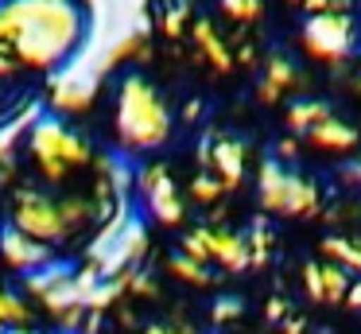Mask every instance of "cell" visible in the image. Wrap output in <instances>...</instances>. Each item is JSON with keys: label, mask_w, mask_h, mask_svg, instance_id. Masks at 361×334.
Listing matches in <instances>:
<instances>
[{"label": "cell", "mask_w": 361, "mask_h": 334, "mask_svg": "<svg viewBox=\"0 0 361 334\" xmlns=\"http://www.w3.org/2000/svg\"><path fill=\"white\" fill-rule=\"evenodd\" d=\"M86 8L78 0H0V43L27 70H59L86 43Z\"/></svg>", "instance_id": "1"}, {"label": "cell", "mask_w": 361, "mask_h": 334, "mask_svg": "<svg viewBox=\"0 0 361 334\" xmlns=\"http://www.w3.org/2000/svg\"><path fill=\"white\" fill-rule=\"evenodd\" d=\"M117 144L121 152H156L171 140V109L164 93L140 74H128L117 90Z\"/></svg>", "instance_id": "2"}, {"label": "cell", "mask_w": 361, "mask_h": 334, "mask_svg": "<svg viewBox=\"0 0 361 334\" xmlns=\"http://www.w3.org/2000/svg\"><path fill=\"white\" fill-rule=\"evenodd\" d=\"M90 222H97L94 198H55V194H43L35 186H20L16 198H12V225L24 229L27 237L43 241V245H63L66 237H74L78 229H86Z\"/></svg>", "instance_id": "3"}, {"label": "cell", "mask_w": 361, "mask_h": 334, "mask_svg": "<svg viewBox=\"0 0 361 334\" xmlns=\"http://www.w3.org/2000/svg\"><path fill=\"white\" fill-rule=\"evenodd\" d=\"M27 152L47 183H63L74 167H86L94 160V148L82 132H74L63 117H39L27 132Z\"/></svg>", "instance_id": "4"}, {"label": "cell", "mask_w": 361, "mask_h": 334, "mask_svg": "<svg viewBox=\"0 0 361 334\" xmlns=\"http://www.w3.org/2000/svg\"><path fill=\"white\" fill-rule=\"evenodd\" d=\"M353 43H357V28H353L350 12H314L303 23V51L330 66H345L353 59Z\"/></svg>", "instance_id": "5"}, {"label": "cell", "mask_w": 361, "mask_h": 334, "mask_svg": "<svg viewBox=\"0 0 361 334\" xmlns=\"http://www.w3.org/2000/svg\"><path fill=\"white\" fill-rule=\"evenodd\" d=\"M133 186L140 191L144 210H148L156 222H164V225H179L183 222V214H187V210H183L179 186H175L167 163H144V167L133 175Z\"/></svg>", "instance_id": "6"}, {"label": "cell", "mask_w": 361, "mask_h": 334, "mask_svg": "<svg viewBox=\"0 0 361 334\" xmlns=\"http://www.w3.org/2000/svg\"><path fill=\"white\" fill-rule=\"evenodd\" d=\"M24 292L32 295V299L39 303L51 318H59L63 311H71V307H82V303H78V272L63 268V264H55V261H51L47 268L27 272V276H24Z\"/></svg>", "instance_id": "7"}, {"label": "cell", "mask_w": 361, "mask_h": 334, "mask_svg": "<svg viewBox=\"0 0 361 334\" xmlns=\"http://www.w3.org/2000/svg\"><path fill=\"white\" fill-rule=\"evenodd\" d=\"M226 191L245 183V144L233 136H206V167Z\"/></svg>", "instance_id": "8"}, {"label": "cell", "mask_w": 361, "mask_h": 334, "mask_svg": "<svg viewBox=\"0 0 361 334\" xmlns=\"http://www.w3.org/2000/svg\"><path fill=\"white\" fill-rule=\"evenodd\" d=\"M0 261L8 264V268L16 272H35V268H47L51 264V245H43V241L27 237L24 229H0Z\"/></svg>", "instance_id": "9"}, {"label": "cell", "mask_w": 361, "mask_h": 334, "mask_svg": "<svg viewBox=\"0 0 361 334\" xmlns=\"http://www.w3.org/2000/svg\"><path fill=\"white\" fill-rule=\"evenodd\" d=\"M206 241L210 264H218L221 272H249V241L233 229H214V225H198Z\"/></svg>", "instance_id": "10"}, {"label": "cell", "mask_w": 361, "mask_h": 334, "mask_svg": "<svg viewBox=\"0 0 361 334\" xmlns=\"http://www.w3.org/2000/svg\"><path fill=\"white\" fill-rule=\"evenodd\" d=\"M299 85V70H295V62L288 59V54H268L264 59V74H260V82H257V101L260 105H280V97L288 90H295Z\"/></svg>", "instance_id": "11"}, {"label": "cell", "mask_w": 361, "mask_h": 334, "mask_svg": "<svg viewBox=\"0 0 361 334\" xmlns=\"http://www.w3.org/2000/svg\"><path fill=\"white\" fill-rule=\"evenodd\" d=\"M39 117H43V109L32 101V105H24L16 117H12V121L0 124V167H4V171H0V179H4V183H8V171H12V160H16V148L27 140V132H32V124L39 121Z\"/></svg>", "instance_id": "12"}, {"label": "cell", "mask_w": 361, "mask_h": 334, "mask_svg": "<svg viewBox=\"0 0 361 334\" xmlns=\"http://www.w3.org/2000/svg\"><path fill=\"white\" fill-rule=\"evenodd\" d=\"M303 140L311 148H322V152H353L357 148V129H353L350 121H342V117L330 113L326 121H319L311 132H303Z\"/></svg>", "instance_id": "13"}, {"label": "cell", "mask_w": 361, "mask_h": 334, "mask_svg": "<svg viewBox=\"0 0 361 334\" xmlns=\"http://www.w3.org/2000/svg\"><path fill=\"white\" fill-rule=\"evenodd\" d=\"M322 210V191L314 179L288 171V198H283V217H314Z\"/></svg>", "instance_id": "14"}, {"label": "cell", "mask_w": 361, "mask_h": 334, "mask_svg": "<svg viewBox=\"0 0 361 334\" xmlns=\"http://www.w3.org/2000/svg\"><path fill=\"white\" fill-rule=\"evenodd\" d=\"M190 39H195L198 54H202L218 74H229V70H233V51H229V43L218 35V28H214L210 20H195V23H190Z\"/></svg>", "instance_id": "15"}, {"label": "cell", "mask_w": 361, "mask_h": 334, "mask_svg": "<svg viewBox=\"0 0 361 334\" xmlns=\"http://www.w3.org/2000/svg\"><path fill=\"white\" fill-rule=\"evenodd\" d=\"M257 194H260V206H264L268 214H283V198H288V167H283L280 160L260 163Z\"/></svg>", "instance_id": "16"}, {"label": "cell", "mask_w": 361, "mask_h": 334, "mask_svg": "<svg viewBox=\"0 0 361 334\" xmlns=\"http://www.w3.org/2000/svg\"><path fill=\"white\" fill-rule=\"evenodd\" d=\"M322 253H326L330 264L361 276V241L345 237V233H330V237H322Z\"/></svg>", "instance_id": "17"}, {"label": "cell", "mask_w": 361, "mask_h": 334, "mask_svg": "<svg viewBox=\"0 0 361 334\" xmlns=\"http://www.w3.org/2000/svg\"><path fill=\"white\" fill-rule=\"evenodd\" d=\"M167 272L187 287H214L218 284V276H214L210 264H198V261H190V256H183V253H175L171 261H167Z\"/></svg>", "instance_id": "18"}, {"label": "cell", "mask_w": 361, "mask_h": 334, "mask_svg": "<svg viewBox=\"0 0 361 334\" xmlns=\"http://www.w3.org/2000/svg\"><path fill=\"white\" fill-rule=\"evenodd\" d=\"M330 117V105L326 101H295V105H288V129L295 132V136H303V132H311L319 121H326Z\"/></svg>", "instance_id": "19"}, {"label": "cell", "mask_w": 361, "mask_h": 334, "mask_svg": "<svg viewBox=\"0 0 361 334\" xmlns=\"http://www.w3.org/2000/svg\"><path fill=\"white\" fill-rule=\"evenodd\" d=\"M245 241H249V268H264V264L272 261V249H276V233L268 229L264 217L252 222V229H249Z\"/></svg>", "instance_id": "20"}, {"label": "cell", "mask_w": 361, "mask_h": 334, "mask_svg": "<svg viewBox=\"0 0 361 334\" xmlns=\"http://www.w3.org/2000/svg\"><path fill=\"white\" fill-rule=\"evenodd\" d=\"M0 326H32V303L8 287H0Z\"/></svg>", "instance_id": "21"}, {"label": "cell", "mask_w": 361, "mask_h": 334, "mask_svg": "<svg viewBox=\"0 0 361 334\" xmlns=\"http://www.w3.org/2000/svg\"><path fill=\"white\" fill-rule=\"evenodd\" d=\"M345 287H350V272L338 268V264H322V303H342Z\"/></svg>", "instance_id": "22"}, {"label": "cell", "mask_w": 361, "mask_h": 334, "mask_svg": "<svg viewBox=\"0 0 361 334\" xmlns=\"http://www.w3.org/2000/svg\"><path fill=\"white\" fill-rule=\"evenodd\" d=\"M187 23H190V4L187 0H171V4L164 8V16H159V28H164V35H171V39H179L183 31H187Z\"/></svg>", "instance_id": "23"}, {"label": "cell", "mask_w": 361, "mask_h": 334, "mask_svg": "<svg viewBox=\"0 0 361 334\" xmlns=\"http://www.w3.org/2000/svg\"><path fill=\"white\" fill-rule=\"evenodd\" d=\"M121 280H125V292H133L136 299H152V295L159 292L156 276L144 272V268H125V272H121Z\"/></svg>", "instance_id": "24"}, {"label": "cell", "mask_w": 361, "mask_h": 334, "mask_svg": "<svg viewBox=\"0 0 361 334\" xmlns=\"http://www.w3.org/2000/svg\"><path fill=\"white\" fill-rule=\"evenodd\" d=\"M221 194H226V186L218 183V179L210 175V171H198L195 179H190V198L202 202V206H210V202H218Z\"/></svg>", "instance_id": "25"}, {"label": "cell", "mask_w": 361, "mask_h": 334, "mask_svg": "<svg viewBox=\"0 0 361 334\" xmlns=\"http://www.w3.org/2000/svg\"><path fill=\"white\" fill-rule=\"evenodd\" d=\"M241 311H245V303L237 299V295H218L214 307H210V318H214V326H229V323L241 318Z\"/></svg>", "instance_id": "26"}, {"label": "cell", "mask_w": 361, "mask_h": 334, "mask_svg": "<svg viewBox=\"0 0 361 334\" xmlns=\"http://www.w3.org/2000/svg\"><path fill=\"white\" fill-rule=\"evenodd\" d=\"M221 12L237 23H257L260 12H264V4H260V0H221Z\"/></svg>", "instance_id": "27"}, {"label": "cell", "mask_w": 361, "mask_h": 334, "mask_svg": "<svg viewBox=\"0 0 361 334\" xmlns=\"http://www.w3.org/2000/svg\"><path fill=\"white\" fill-rule=\"evenodd\" d=\"M179 253L190 256V261H198V264H210V253H206V241H202V233H198V229H190L187 237H183Z\"/></svg>", "instance_id": "28"}, {"label": "cell", "mask_w": 361, "mask_h": 334, "mask_svg": "<svg viewBox=\"0 0 361 334\" xmlns=\"http://www.w3.org/2000/svg\"><path fill=\"white\" fill-rule=\"evenodd\" d=\"M303 287L314 303H322V264H303Z\"/></svg>", "instance_id": "29"}, {"label": "cell", "mask_w": 361, "mask_h": 334, "mask_svg": "<svg viewBox=\"0 0 361 334\" xmlns=\"http://www.w3.org/2000/svg\"><path fill=\"white\" fill-rule=\"evenodd\" d=\"M264 315H268V323H276V326H280L283 318L291 315V311H288V299H280V295H272V299H268V307H264Z\"/></svg>", "instance_id": "30"}, {"label": "cell", "mask_w": 361, "mask_h": 334, "mask_svg": "<svg viewBox=\"0 0 361 334\" xmlns=\"http://www.w3.org/2000/svg\"><path fill=\"white\" fill-rule=\"evenodd\" d=\"M140 334H198L190 323H175V326H167V323H152V326H144Z\"/></svg>", "instance_id": "31"}, {"label": "cell", "mask_w": 361, "mask_h": 334, "mask_svg": "<svg viewBox=\"0 0 361 334\" xmlns=\"http://www.w3.org/2000/svg\"><path fill=\"white\" fill-rule=\"evenodd\" d=\"M299 155V144H295V136H283V140H276V160L280 163H291Z\"/></svg>", "instance_id": "32"}, {"label": "cell", "mask_w": 361, "mask_h": 334, "mask_svg": "<svg viewBox=\"0 0 361 334\" xmlns=\"http://www.w3.org/2000/svg\"><path fill=\"white\" fill-rule=\"evenodd\" d=\"M20 70V62H16V54L8 51V47L0 43V78H12Z\"/></svg>", "instance_id": "33"}, {"label": "cell", "mask_w": 361, "mask_h": 334, "mask_svg": "<svg viewBox=\"0 0 361 334\" xmlns=\"http://www.w3.org/2000/svg\"><path fill=\"white\" fill-rule=\"evenodd\" d=\"M338 179H342L345 186H357V183H361V160H357V163H345V167L338 171Z\"/></svg>", "instance_id": "34"}, {"label": "cell", "mask_w": 361, "mask_h": 334, "mask_svg": "<svg viewBox=\"0 0 361 334\" xmlns=\"http://www.w3.org/2000/svg\"><path fill=\"white\" fill-rule=\"evenodd\" d=\"M280 334H307V323H303L299 315H288V318L280 323Z\"/></svg>", "instance_id": "35"}, {"label": "cell", "mask_w": 361, "mask_h": 334, "mask_svg": "<svg viewBox=\"0 0 361 334\" xmlns=\"http://www.w3.org/2000/svg\"><path fill=\"white\" fill-rule=\"evenodd\" d=\"M345 307H361V280H350V287H345Z\"/></svg>", "instance_id": "36"}, {"label": "cell", "mask_w": 361, "mask_h": 334, "mask_svg": "<svg viewBox=\"0 0 361 334\" xmlns=\"http://www.w3.org/2000/svg\"><path fill=\"white\" fill-rule=\"evenodd\" d=\"M233 62H245V66H252V62H257V51H252V43H241V47H237Z\"/></svg>", "instance_id": "37"}, {"label": "cell", "mask_w": 361, "mask_h": 334, "mask_svg": "<svg viewBox=\"0 0 361 334\" xmlns=\"http://www.w3.org/2000/svg\"><path fill=\"white\" fill-rule=\"evenodd\" d=\"M345 85H350L353 93H361V54H357V62H353V74L345 78Z\"/></svg>", "instance_id": "38"}, {"label": "cell", "mask_w": 361, "mask_h": 334, "mask_svg": "<svg viewBox=\"0 0 361 334\" xmlns=\"http://www.w3.org/2000/svg\"><path fill=\"white\" fill-rule=\"evenodd\" d=\"M299 4H303L307 12L314 16V12H326V8H330V0H299Z\"/></svg>", "instance_id": "39"}, {"label": "cell", "mask_w": 361, "mask_h": 334, "mask_svg": "<svg viewBox=\"0 0 361 334\" xmlns=\"http://www.w3.org/2000/svg\"><path fill=\"white\" fill-rule=\"evenodd\" d=\"M183 117H187V121H198V117H202V101H190V105L183 109Z\"/></svg>", "instance_id": "40"}, {"label": "cell", "mask_w": 361, "mask_h": 334, "mask_svg": "<svg viewBox=\"0 0 361 334\" xmlns=\"http://www.w3.org/2000/svg\"><path fill=\"white\" fill-rule=\"evenodd\" d=\"M0 334H39V330H32V326H0Z\"/></svg>", "instance_id": "41"}, {"label": "cell", "mask_w": 361, "mask_h": 334, "mask_svg": "<svg viewBox=\"0 0 361 334\" xmlns=\"http://www.w3.org/2000/svg\"><path fill=\"white\" fill-rule=\"evenodd\" d=\"M295 4H299V0H295Z\"/></svg>", "instance_id": "42"}, {"label": "cell", "mask_w": 361, "mask_h": 334, "mask_svg": "<svg viewBox=\"0 0 361 334\" xmlns=\"http://www.w3.org/2000/svg\"><path fill=\"white\" fill-rule=\"evenodd\" d=\"M59 334H63V330H59Z\"/></svg>", "instance_id": "43"}]
</instances>
